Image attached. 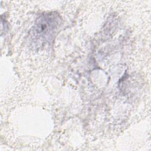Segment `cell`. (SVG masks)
<instances>
[{
	"label": "cell",
	"mask_w": 151,
	"mask_h": 151,
	"mask_svg": "<svg viewBox=\"0 0 151 151\" xmlns=\"http://www.w3.org/2000/svg\"><path fill=\"white\" fill-rule=\"evenodd\" d=\"M60 18L56 14H48L42 15L38 19L34 28V31L38 34L39 38L46 40L49 38L54 33L58 28Z\"/></svg>",
	"instance_id": "obj_1"
}]
</instances>
